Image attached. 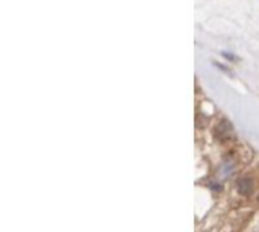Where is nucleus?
Returning <instances> with one entry per match:
<instances>
[{
  "label": "nucleus",
  "instance_id": "nucleus-1",
  "mask_svg": "<svg viewBox=\"0 0 259 232\" xmlns=\"http://www.w3.org/2000/svg\"><path fill=\"white\" fill-rule=\"evenodd\" d=\"M238 190L241 195L244 196H249L252 191H253V181L250 178H243L238 181Z\"/></svg>",
  "mask_w": 259,
  "mask_h": 232
},
{
  "label": "nucleus",
  "instance_id": "nucleus-2",
  "mask_svg": "<svg viewBox=\"0 0 259 232\" xmlns=\"http://www.w3.org/2000/svg\"><path fill=\"white\" fill-rule=\"evenodd\" d=\"M232 169H234V163H232V161H225V163L222 164V167H220L222 178L229 176V175H231V172H232Z\"/></svg>",
  "mask_w": 259,
  "mask_h": 232
}]
</instances>
